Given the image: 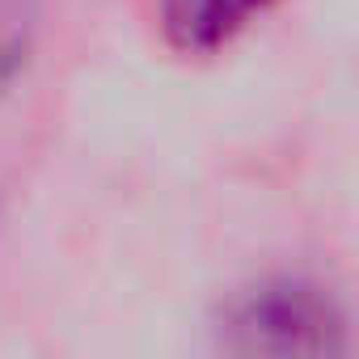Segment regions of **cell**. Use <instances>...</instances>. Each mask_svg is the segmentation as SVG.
Instances as JSON below:
<instances>
[{"mask_svg": "<svg viewBox=\"0 0 359 359\" xmlns=\"http://www.w3.org/2000/svg\"><path fill=\"white\" fill-rule=\"evenodd\" d=\"M224 346L237 355H325L342 351V313L330 292L304 279H271L241 292L224 313Z\"/></svg>", "mask_w": 359, "mask_h": 359, "instance_id": "cell-1", "label": "cell"}, {"mask_svg": "<svg viewBox=\"0 0 359 359\" xmlns=\"http://www.w3.org/2000/svg\"><path fill=\"white\" fill-rule=\"evenodd\" d=\"M34 30H39V0H0V97L26 72Z\"/></svg>", "mask_w": 359, "mask_h": 359, "instance_id": "cell-3", "label": "cell"}, {"mask_svg": "<svg viewBox=\"0 0 359 359\" xmlns=\"http://www.w3.org/2000/svg\"><path fill=\"white\" fill-rule=\"evenodd\" d=\"M271 0H161L165 39L187 55H212L229 47Z\"/></svg>", "mask_w": 359, "mask_h": 359, "instance_id": "cell-2", "label": "cell"}]
</instances>
